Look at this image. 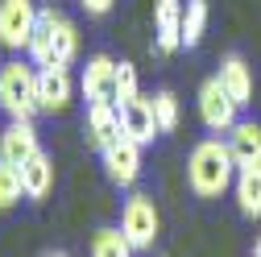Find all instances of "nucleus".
Listing matches in <instances>:
<instances>
[{
  "instance_id": "f257e3e1",
  "label": "nucleus",
  "mask_w": 261,
  "mask_h": 257,
  "mask_svg": "<svg viewBox=\"0 0 261 257\" xmlns=\"http://www.w3.org/2000/svg\"><path fill=\"white\" fill-rule=\"evenodd\" d=\"M29 62L34 67H71L79 58V29L67 13L58 9H38V25L29 38Z\"/></svg>"
},
{
  "instance_id": "f03ea898",
  "label": "nucleus",
  "mask_w": 261,
  "mask_h": 257,
  "mask_svg": "<svg viewBox=\"0 0 261 257\" xmlns=\"http://www.w3.org/2000/svg\"><path fill=\"white\" fill-rule=\"evenodd\" d=\"M237 178V162L228 153V141L220 137H203L187 158V187L199 199H220Z\"/></svg>"
},
{
  "instance_id": "7ed1b4c3",
  "label": "nucleus",
  "mask_w": 261,
  "mask_h": 257,
  "mask_svg": "<svg viewBox=\"0 0 261 257\" xmlns=\"http://www.w3.org/2000/svg\"><path fill=\"white\" fill-rule=\"evenodd\" d=\"M0 108L9 112V120H34V112H38V67L34 62L9 58L0 67Z\"/></svg>"
},
{
  "instance_id": "20e7f679",
  "label": "nucleus",
  "mask_w": 261,
  "mask_h": 257,
  "mask_svg": "<svg viewBox=\"0 0 261 257\" xmlns=\"http://www.w3.org/2000/svg\"><path fill=\"white\" fill-rule=\"evenodd\" d=\"M120 233L128 237L133 253H149L158 245V233H162V216H158V203L145 195V191H133L120 208Z\"/></svg>"
},
{
  "instance_id": "39448f33",
  "label": "nucleus",
  "mask_w": 261,
  "mask_h": 257,
  "mask_svg": "<svg viewBox=\"0 0 261 257\" xmlns=\"http://www.w3.org/2000/svg\"><path fill=\"white\" fill-rule=\"evenodd\" d=\"M34 25H38L34 0H0V46L5 50H29Z\"/></svg>"
},
{
  "instance_id": "423d86ee",
  "label": "nucleus",
  "mask_w": 261,
  "mask_h": 257,
  "mask_svg": "<svg viewBox=\"0 0 261 257\" xmlns=\"http://www.w3.org/2000/svg\"><path fill=\"white\" fill-rule=\"evenodd\" d=\"M237 112H241V108H237V100L220 87V79H216V75L199 83V120H203L207 133H228V128L237 124Z\"/></svg>"
},
{
  "instance_id": "0eeeda50",
  "label": "nucleus",
  "mask_w": 261,
  "mask_h": 257,
  "mask_svg": "<svg viewBox=\"0 0 261 257\" xmlns=\"http://www.w3.org/2000/svg\"><path fill=\"white\" fill-rule=\"evenodd\" d=\"M104 174H108V183H116V187H133L137 178H141V145L133 141V137H116L104 153Z\"/></svg>"
},
{
  "instance_id": "6e6552de",
  "label": "nucleus",
  "mask_w": 261,
  "mask_h": 257,
  "mask_svg": "<svg viewBox=\"0 0 261 257\" xmlns=\"http://www.w3.org/2000/svg\"><path fill=\"white\" fill-rule=\"evenodd\" d=\"M75 100L71 67H38V112H67Z\"/></svg>"
},
{
  "instance_id": "1a4fd4ad",
  "label": "nucleus",
  "mask_w": 261,
  "mask_h": 257,
  "mask_svg": "<svg viewBox=\"0 0 261 257\" xmlns=\"http://www.w3.org/2000/svg\"><path fill=\"white\" fill-rule=\"evenodd\" d=\"M79 87H83V95H87V104H95V100L116 104V58L91 54L87 67H83V75H79Z\"/></svg>"
},
{
  "instance_id": "9d476101",
  "label": "nucleus",
  "mask_w": 261,
  "mask_h": 257,
  "mask_svg": "<svg viewBox=\"0 0 261 257\" xmlns=\"http://www.w3.org/2000/svg\"><path fill=\"white\" fill-rule=\"evenodd\" d=\"M34 153H42L34 120H9V124H5V133H0V162H9V166H25Z\"/></svg>"
},
{
  "instance_id": "9b49d317",
  "label": "nucleus",
  "mask_w": 261,
  "mask_h": 257,
  "mask_svg": "<svg viewBox=\"0 0 261 257\" xmlns=\"http://www.w3.org/2000/svg\"><path fill=\"white\" fill-rule=\"evenodd\" d=\"M120 133L133 137L137 145H149L153 137H162L158 128V116H153V95H137L120 108Z\"/></svg>"
},
{
  "instance_id": "f8f14e48",
  "label": "nucleus",
  "mask_w": 261,
  "mask_h": 257,
  "mask_svg": "<svg viewBox=\"0 0 261 257\" xmlns=\"http://www.w3.org/2000/svg\"><path fill=\"white\" fill-rule=\"evenodd\" d=\"M153 46L162 54L182 50V0H158V9H153Z\"/></svg>"
},
{
  "instance_id": "ddd939ff",
  "label": "nucleus",
  "mask_w": 261,
  "mask_h": 257,
  "mask_svg": "<svg viewBox=\"0 0 261 257\" xmlns=\"http://www.w3.org/2000/svg\"><path fill=\"white\" fill-rule=\"evenodd\" d=\"M116 137H120V108L108 104V100L87 104V145L104 153Z\"/></svg>"
},
{
  "instance_id": "4468645a",
  "label": "nucleus",
  "mask_w": 261,
  "mask_h": 257,
  "mask_svg": "<svg viewBox=\"0 0 261 257\" xmlns=\"http://www.w3.org/2000/svg\"><path fill=\"white\" fill-rule=\"evenodd\" d=\"M216 79H220V87L237 100V108H249V104H253V67H249L241 54H224Z\"/></svg>"
},
{
  "instance_id": "2eb2a0df",
  "label": "nucleus",
  "mask_w": 261,
  "mask_h": 257,
  "mask_svg": "<svg viewBox=\"0 0 261 257\" xmlns=\"http://www.w3.org/2000/svg\"><path fill=\"white\" fill-rule=\"evenodd\" d=\"M228 153H232L237 170L241 166H261V124L257 120H237L228 128Z\"/></svg>"
},
{
  "instance_id": "dca6fc26",
  "label": "nucleus",
  "mask_w": 261,
  "mask_h": 257,
  "mask_svg": "<svg viewBox=\"0 0 261 257\" xmlns=\"http://www.w3.org/2000/svg\"><path fill=\"white\" fill-rule=\"evenodd\" d=\"M232 195H237L241 216L261 220V166H241V170H237V178H232Z\"/></svg>"
},
{
  "instance_id": "f3484780",
  "label": "nucleus",
  "mask_w": 261,
  "mask_h": 257,
  "mask_svg": "<svg viewBox=\"0 0 261 257\" xmlns=\"http://www.w3.org/2000/svg\"><path fill=\"white\" fill-rule=\"evenodd\" d=\"M21 183H25V199H46L54 191V162L46 153H34L21 166Z\"/></svg>"
},
{
  "instance_id": "a211bd4d",
  "label": "nucleus",
  "mask_w": 261,
  "mask_h": 257,
  "mask_svg": "<svg viewBox=\"0 0 261 257\" xmlns=\"http://www.w3.org/2000/svg\"><path fill=\"white\" fill-rule=\"evenodd\" d=\"M207 34V0H187L182 5V46L195 50Z\"/></svg>"
},
{
  "instance_id": "6ab92c4d",
  "label": "nucleus",
  "mask_w": 261,
  "mask_h": 257,
  "mask_svg": "<svg viewBox=\"0 0 261 257\" xmlns=\"http://www.w3.org/2000/svg\"><path fill=\"white\" fill-rule=\"evenodd\" d=\"M91 257H133V245L120 228H100L91 237Z\"/></svg>"
},
{
  "instance_id": "aec40b11",
  "label": "nucleus",
  "mask_w": 261,
  "mask_h": 257,
  "mask_svg": "<svg viewBox=\"0 0 261 257\" xmlns=\"http://www.w3.org/2000/svg\"><path fill=\"white\" fill-rule=\"evenodd\" d=\"M153 116H158V128H162V133H174V128H178L182 108H178V95H174L170 87L153 91Z\"/></svg>"
},
{
  "instance_id": "412c9836",
  "label": "nucleus",
  "mask_w": 261,
  "mask_h": 257,
  "mask_svg": "<svg viewBox=\"0 0 261 257\" xmlns=\"http://www.w3.org/2000/svg\"><path fill=\"white\" fill-rule=\"evenodd\" d=\"M25 195V183H21V166H9V162H0V212H9L17 208Z\"/></svg>"
},
{
  "instance_id": "4be33fe9",
  "label": "nucleus",
  "mask_w": 261,
  "mask_h": 257,
  "mask_svg": "<svg viewBox=\"0 0 261 257\" xmlns=\"http://www.w3.org/2000/svg\"><path fill=\"white\" fill-rule=\"evenodd\" d=\"M141 95V79H137V67L133 62H116V108H124L128 100Z\"/></svg>"
},
{
  "instance_id": "5701e85b",
  "label": "nucleus",
  "mask_w": 261,
  "mask_h": 257,
  "mask_svg": "<svg viewBox=\"0 0 261 257\" xmlns=\"http://www.w3.org/2000/svg\"><path fill=\"white\" fill-rule=\"evenodd\" d=\"M79 5H83V13H87V17H104V13L116 5V0H79Z\"/></svg>"
},
{
  "instance_id": "b1692460",
  "label": "nucleus",
  "mask_w": 261,
  "mask_h": 257,
  "mask_svg": "<svg viewBox=\"0 0 261 257\" xmlns=\"http://www.w3.org/2000/svg\"><path fill=\"white\" fill-rule=\"evenodd\" d=\"M46 257H71V253H46Z\"/></svg>"
},
{
  "instance_id": "393cba45",
  "label": "nucleus",
  "mask_w": 261,
  "mask_h": 257,
  "mask_svg": "<svg viewBox=\"0 0 261 257\" xmlns=\"http://www.w3.org/2000/svg\"><path fill=\"white\" fill-rule=\"evenodd\" d=\"M253 257H261V241H257V249H253Z\"/></svg>"
}]
</instances>
